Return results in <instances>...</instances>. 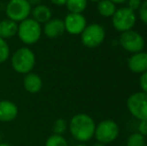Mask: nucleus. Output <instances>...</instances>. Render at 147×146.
Returning <instances> with one entry per match:
<instances>
[{
    "label": "nucleus",
    "mask_w": 147,
    "mask_h": 146,
    "mask_svg": "<svg viewBox=\"0 0 147 146\" xmlns=\"http://www.w3.org/2000/svg\"><path fill=\"white\" fill-rule=\"evenodd\" d=\"M138 132L144 137L147 136V120H141L138 123Z\"/></svg>",
    "instance_id": "26"
},
{
    "label": "nucleus",
    "mask_w": 147,
    "mask_h": 146,
    "mask_svg": "<svg viewBox=\"0 0 147 146\" xmlns=\"http://www.w3.org/2000/svg\"><path fill=\"white\" fill-rule=\"evenodd\" d=\"M0 143H1V134H0Z\"/></svg>",
    "instance_id": "34"
},
{
    "label": "nucleus",
    "mask_w": 147,
    "mask_h": 146,
    "mask_svg": "<svg viewBox=\"0 0 147 146\" xmlns=\"http://www.w3.org/2000/svg\"><path fill=\"white\" fill-rule=\"evenodd\" d=\"M17 35L20 41L25 45H32L38 42L42 35L41 25L32 18H27L19 22L17 28Z\"/></svg>",
    "instance_id": "3"
},
{
    "label": "nucleus",
    "mask_w": 147,
    "mask_h": 146,
    "mask_svg": "<svg viewBox=\"0 0 147 146\" xmlns=\"http://www.w3.org/2000/svg\"><path fill=\"white\" fill-rule=\"evenodd\" d=\"M145 146H146V145H145Z\"/></svg>",
    "instance_id": "35"
},
{
    "label": "nucleus",
    "mask_w": 147,
    "mask_h": 146,
    "mask_svg": "<svg viewBox=\"0 0 147 146\" xmlns=\"http://www.w3.org/2000/svg\"><path fill=\"white\" fill-rule=\"evenodd\" d=\"M127 66L133 73L142 74L147 71V52L133 53L127 60Z\"/></svg>",
    "instance_id": "11"
},
{
    "label": "nucleus",
    "mask_w": 147,
    "mask_h": 146,
    "mask_svg": "<svg viewBox=\"0 0 147 146\" xmlns=\"http://www.w3.org/2000/svg\"><path fill=\"white\" fill-rule=\"evenodd\" d=\"M63 22L65 32L71 35H80L87 26L85 16L79 13H68Z\"/></svg>",
    "instance_id": "10"
},
{
    "label": "nucleus",
    "mask_w": 147,
    "mask_h": 146,
    "mask_svg": "<svg viewBox=\"0 0 147 146\" xmlns=\"http://www.w3.org/2000/svg\"><path fill=\"white\" fill-rule=\"evenodd\" d=\"M50 1H51V3L54 4V5H56V6H63L66 4V1H67V0H50Z\"/></svg>",
    "instance_id": "27"
},
{
    "label": "nucleus",
    "mask_w": 147,
    "mask_h": 146,
    "mask_svg": "<svg viewBox=\"0 0 147 146\" xmlns=\"http://www.w3.org/2000/svg\"><path fill=\"white\" fill-rule=\"evenodd\" d=\"M45 146H68V142L63 135L52 134L46 139Z\"/></svg>",
    "instance_id": "20"
},
{
    "label": "nucleus",
    "mask_w": 147,
    "mask_h": 146,
    "mask_svg": "<svg viewBox=\"0 0 147 146\" xmlns=\"http://www.w3.org/2000/svg\"><path fill=\"white\" fill-rule=\"evenodd\" d=\"M68 128V123L65 119L63 118H58L54 121L52 126L53 134L57 135H63V133H65V131Z\"/></svg>",
    "instance_id": "21"
},
{
    "label": "nucleus",
    "mask_w": 147,
    "mask_h": 146,
    "mask_svg": "<svg viewBox=\"0 0 147 146\" xmlns=\"http://www.w3.org/2000/svg\"><path fill=\"white\" fill-rule=\"evenodd\" d=\"M10 55V48L7 41L0 37V64L5 62Z\"/></svg>",
    "instance_id": "22"
},
{
    "label": "nucleus",
    "mask_w": 147,
    "mask_h": 146,
    "mask_svg": "<svg viewBox=\"0 0 147 146\" xmlns=\"http://www.w3.org/2000/svg\"><path fill=\"white\" fill-rule=\"evenodd\" d=\"M92 146H105V144H102V143H99V142H96L94 143Z\"/></svg>",
    "instance_id": "30"
},
{
    "label": "nucleus",
    "mask_w": 147,
    "mask_h": 146,
    "mask_svg": "<svg viewBox=\"0 0 147 146\" xmlns=\"http://www.w3.org/2000/svg\"><path fill=\"white\" fill-rule=\"evenodd\" d=\"M18 24L10 19H3L0 21V37L3 39H9L17 34Z\"/></svg>",
    "instance_id": "16"
},
{
    "label": "nucleus",
    "mask_w": 147,
    "mask_h": 146,
    "mask_svg": "<svg viewBox=\"0 0 147 146\" xmlns=\"http://www.w3.org/2000/svg\"><path fill=\"white\" fill-rule=\"evenodd\" d=\"M126 106L129 113L139 121L147 120V93L138 91L127 98Z\"/></svg>",
    "instance_id": "5"
},
{
    "label": "nucleus",
    "mask_w": 147,
    "mask_h": 146,
    "mask_svg": "<svg viewBox=\"0 0 147 146\" xmlns=\"http://www.w3.org/2000/svg\"><path fill=\"white\" fill-rule=\"evenodd\" d=\"M138 14H139V18L145 25H147V0L142 1L141 6L138 9Z\"/></svg>",
    "instance_id": "23"
},
{
    "label": "nucleus",
    "mask_w": 147,
    "mask_h": 146,
    "mask_svg": "<svg viewBox=\"0 0 147 146\" xmlns=\"http://www.w3.org/2000/svg\"><path fill=\"white\" fill-rule=\"evenodd\" d=\"M43 82L38 74L34 72H29L25 74L23 78V87L28 93L35 94L38 93L42 89Z\"/></svg>",
    "instance_id": "14"
},
{
    "label": "nucleus",
    "mask_w": 147,
    "mask_h": 146,
    "mask_svg": "<svg viewBox=\"0 0 147 146\" xmlns=\"http://www.w3.org/2000/svg\"><path fill=\"white\" fill-rule=\"evenodd\" d=\"M81 42L85 47L90 49L96 48L103 43L106 36L105 29L98 23H91L85 27L80 34Z\"/></svg>",
    "instance_id": "8"
},
{
    "label": "nucleus",
    "mask_w": 147,
    "mask_h": 146,
    "mask_svg": "<svg viewBox=\"0 0 147 146\" xmlns=\"http://www.w3.org/2000/svg\"><path fill=\"white\" fill-rule=\"evenodd\" d=\"M119 136V126L112 119H104L95 127L94 137L97 142L102 144L112 143Z\"/></svg>",
    "instance_id": "4"
},
{
    "label": "nucleus",
    "mask_w": 147,
    "mask_h": 146,
    "mask_svg": "<svg viewBox=\"0 0 147 146\" xmlns=\"http://www.w3.org/2000/svg\"><path fill=\"white\" fill-rule=\"evenodd\" d=\"M36 62L35 54L28 47H21L17 49L11 56V65L15 72L19 74H27L33 70Z\"/></svg>",
    "instance_id": "2"
},
{
    "label": "nucleus",
    "mask_w": 147,
    "mask_h": 146,
    "mask_svg": "<svg viewBox=\"0 0 147 146\" xmlns=\"http://www.w3.org/2000/svg\"><path fill=\"white\" fill-rule=\"evenodd\" d=\"M139 85H140V88H141V91L147 93V71L140 74Z\"/></svg>",
    "instance_id": "25"
},
{
    "label": "nucleus",
    "mask_w": 147,
    "mask_h": 146,
    "mask_svg": "<svg viewBox=\"0 0 147 146\" xmlns=\"http://www.w3.org/2000/svg\"><path fill=\"white\" fill-rule=\"evenodd\" d=\"M116 9V4L111 2L110 0H100L97 2V11L102 17L111 18Z\"/></svg>",
    "instance_id": "17"
},
{
    "label": "nucleus",
    "mask_w": 147,
    "mask_h": 146,
    "mask_svg": "<svg viewBox=\"0 0 147 146\" xmlns=\"http://www.w3.org/2000/svg\"><path fill=\"white\" fill-rule=\"evenodd\" d=\"M95 121L90 115L85 113L75 114L69 121L68 128L70 134L80 143L87 142L93 138L95 132Z\"/></svg>",
    "instance_id": "1"
},
{
    "label": "nucleus",
    "mask_w": 147,
    "mask_h": 146,
    "mask_svg": "<svg viewBox=\"0 0 147 146\" xmlns=\"http://www.w3.org/2000/svg\"><path fill=\"white\" fill-rule=\"evenodd\" d=\"M64 32H65L64 22L59 18H51L48 22L44 24V27L42 29V33H44L45 36L50 39L58 38L63 35Z\"/></svg>",
    "instance_id": "12"
},
{
    "label": "nucleus",
    "mask_w": 147,
    "mask_h": 146,
    "mask_svg": "<svg viewBox=\"0 0 147 146\" xmlns=\"http://www.w3.org/2000/svg\"><path fill=\"white\" fill-rule=\"evenodd\" d=\"M88 1H91V2H98V1H100V0H88Z\"/></svg>",
    "instance_id": "33"
},
{
    "label": "nucleus",
    "mask_w": 147,
    "mask_h": 146,
    "mask_svg": "<svg viewBox=\"0 0 147 146\" xmlns=\"http://www.w3.org/2000/svg\"><path fill=\"white\" fill-rule=\"evenodd\" d=\"M88 0H67L66 7L69 13H79L82 14L87 7Z\"/></svg>",
    "instance_id": "18"
},
{
    "label": "nucleus",
    "mask_w": 147,
    "mask_h": 146,
    "mask_svg": "<svg viewBox=\"0 0 147 146\" xmlns=\"http://www.w3.org/2000/svg\"><path fill=\"white\" fill-rule=\"evenodd\" d=\"M41 1H42V0H28V2L30 3L31 6L32 5H34V6L39 5V4H41Z\"/></svg>",
    "instance_id": "28"
},
{
    "label": "nucleus",
    "mask_w": 147,
    "mask_h": 146,
    "mask_svg": "<svg viewBox=\"0 0 147 146\" xmlns=\"http://www.w3.org/2000/svg\"><path fill=\"white\" fill-rule=\"evenodd\" d=\"M119 44L125 51L133 54V53L143 51L144 47H145V40L139 32L131 29L122 32L120 34Z\"/></svg>",
    "instance_id": "9"
},
{
    "label": "nucleus",
    "mask_w": 147,
    "mask_h": 146,
    "mask_svg": "<svg viewBox=\"0 0 147 146\" xmlns=\"http://www.w3.org/2000/svg\"><path fill=\"white\" fill-rule=\"evenodd\" d=\"M0 146H10V145L7 144V143H0Z\"/></svg>",
    "instance_id": "31"
},
{
    "label": "nucleus",
    "mask_w": 147,
    "mask_h": 146,
    "mask_svg": "<svg viewBox=\"0 0 147 146\" xmlns=\"http://www.w3.org/2000/svg\"><path fill=\"white\" fill-rule=\"evenodd\" d=\"M111 2H113L114 4H123L125 2H127V0H110Z\"/></svg>",
    "instance_id": "29"
},
{
    "label": "nucleus",
    "mask_w": 147,
    "mask_h": 146,
    "mask_svg": "<svg viewBox=\"0 0 147 146\" xmlns=\"http://www.w3.org/2000/svg\"><path fill=\"white\" fill-rule=\"evenodd\" d=\"M18 107L14 102L9 100L0 101V121L1 122H11L17 117Z\"/></svg>",
    "instance_id": "13"
},
{
    "label": "nucleus",
    "mask_w": 147,
    "mask_h": 146,
    "mask_svg": "<svg viewBox=\"0 0 147 146\" xmlns=\"http://www.w3.org/2000/svg\"><path fill=\"white\" fill-rule=\"evenodd\" d=\"M32 19H34L39 24H45L52 18V11L45 4H39L32 8L31 10Z\"/></svg>",
    "instance_id": "15"
},
{
    "label": "nucleus",
    "mask_w": 147,
    "mask_h": 146,
    "mask_svg": "<svg viewBox=\"0 0 147 146\" xmlns=\"http://www.w3.org/2000/svg\"><path fill=\"white\" fill-rule=\"evenodd\" d=\"M126 146H145V137L139 132L132 133L128 136Z\"/></svg>",
    "instance_id": "19"
},
{
    "label": "nucleus",
    "mask_w": 147,
    "mask_h": 146,
    "mask_svg": "<svg viewBox=\"0 0 147 146\" xmlns=\"http://www.w3.org/2000/svg\"><path fill=\"white\" fill-rule=\"evenodd\" d=\"M75 146H87V145L84 144V143H79V144H76Z\"/></svg>",
    "instance_id": "32"
},
{
    "label": "nucleus",
    "mask_w": 147,
    "mask_h": 146,
    "mask_svg": "<svg viewBox=\"0 0 147 146\" xmlns=\"http://www.w3.org/2000/svg\"><path fill=\"white\" fill-rule=\"evenodd\" d=\"M136 20H137V17L135 15V12L130 10L128 7L117 8L115 13L111 17L114 29L121 33L133 29L136 24Z\"/></svg>",
    "instance_id": "6"
},
{
    "label": "nucleus",
    "mask_w": 147,
    "mask_h": 146,
    "mask_svg": "<svg viewBox=\"0 0 147 146\" xmlns=\"http://www.w3.org/2000/svg\"><path fill=\"white\" fill-rule=\"evenodd\" d=\"M32 6L28 0H9L5 8V13L8 19L19 23L29 18Z\"/></svg>",
    "instance_id": "7"
},
{
    "label": "nucleus",
    "mask_w": 147,
    "mask_h": 146,
    "mask_svg": "<svg viewBox=\"0 0 147 146\" xmlns=\"http://www.w3.org/2000/svg\"><path fill=\"white\" fill-rule=\"evenodd\" d=\"M142 0H127V7L130 10L135 12L136 10L139 9V7L141 6Z\"/></svg>",
    "instance_id": "24"
}]
</instances>
